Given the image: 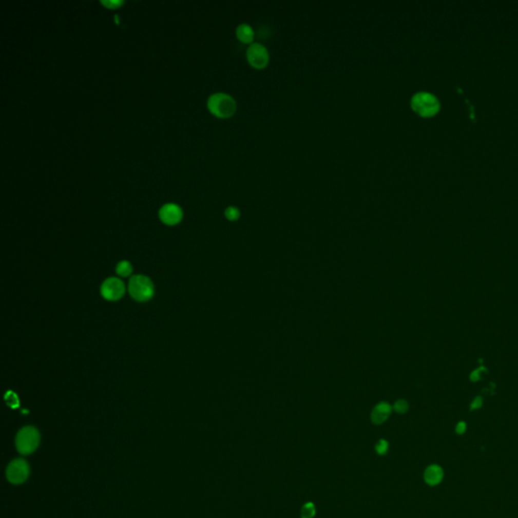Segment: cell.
Returning a JSON list of instances; mask_svg holds the SVG:
<instances>
[{
    "mask_svg": "<svg viewBox=\"0 0 518 518\" xmlns=\"http://www.w3.org/2000/svg\"><path fill=\"white\" fill-rule=\"evenodd\" d=\"M207 108L216 117L227 119L232 117L237 109V104L233 97L225 92H216L207 100Z\"/></svg>",
    "mask_w": 518,
    "mask_h": 518,
    "instance_id": "obj_1",
    "label": "cell"
},
{
    "mask_svg": "<svg viewBox=\"0 0 518 518\" xmlns=\"http://www.w3.org/2000/svg\"><path fill=\"white\" fill-rule=\"evenodd\" d=\"M410 105L417 114L424 118L433 117L440 109V103L437 97L428 91L414 93L411 98Z\"/></svg>",
    "mask_w": 518,
    "mask_h": 518,
    "instance_id": "obj_2",
    "label": "cell"
},
{
    "mask_svg": "<svg viewBox=\"0 0 518 518\" xmlns=\"http://www.w3.org/2000/svg\"><path fill=\"white\" fill-rule=\"evenodd\" d=\"M41 434L35 426H25L16 434L15 446L23 455H29L39 448Z\"/></svg>",
    "mask_w": 518,
    "mask_h": 518,
    "instance_id": "obj_3",
    "label": "cell"
},
{
    "mask_svg": "<svg viewBox=\"0 0 518 518\" xmlns=\"http://www.w3.org/2000/svg\"><path fill=\"white\" fill-rule=\"evenodd\" d=\"M128 289L130 296L140 303L147 302L154 296V284L152 280L143 275L131 277Z\"/></svg>",
    "mask_w": 518,
    "mask_h": 518,
    "instance_id": "obj_4",
    "label": "cell"
},
{
    "mask_svg": "<svg viewBox=\"0 0 518 518\" xmlns=\"http://www.w3.org/2000/svg\"><path fill=\"white\" fill-rule=\"evenodd\" d=\"M246 59L253 68L263 69L268 65L270 52L263 44L254 42L249 45L246 51Z\"/></svg>",
    "mask_w": 518,
    "mask_h": 518,
    "instance_id": "obj_5",
    "label": "cell"
},
{
    "mask_svg": "<svg viewBox=\"0 0 518 518\" xmlns=\"http://www.w3.org/2000/svg\"><path fill=\"white\" fill-rule=\"evenodd\" d=\"M31 473L29 463L24 458H15L6 468V478L11 484L25 483Z\"/></svg>",
    "mask_w": 518,
    "mask_h": 518,
    "instance_id": "obj_6",
    "label": "cell"
},
{
    "mask_svg": "<svg viewBox=\"0 0 518 518\" xmlns=\"http://www.w3.org/2000/svg\"><path fill=\"white\" fill-rule=\"evenodd\" d=\"M125 293V284L118 277H109L105 279L101 286V294L107 301H118L124 297Z\"/></svg>",
    "mask_w": 518,
    "mask_h": 518,
    "instance_id": "obj_7",
    "label": "cell"
},
{
    "mask_svg": "<svg viewBox=\"0 0 518 518\" xmlns=\"http://www.w3.org/2000/svg\"><path fill=\"white\" fill-rule=\"evenodd\" d=\"M159 218L164 224L173 226L181 221L182 210L179 206L175 204H166L160 208Z\"/></svg>",
    "mask_w": 518,
    "mask_h": 518,
    "instance_id": "obj_8",
    "label": "cell"
},
{
    "mask_svg": "<svg viewBox=\"0 0 518 518\" xmlns=\"http://www.w3.org/2000/svg\"><path fill=\"white\" fill-rule=\"evenodd\" d=\"M392 406L387 403V402H380L379 403L372 411V414H371V420L374 424L376 425H380L382 423H385L389 416L392 413Z\"/></svg>",
    "mask_w": 518,
    "mask_h": 518,
    "instance_id": "obj_9",
    "label": "cell"
},
{
    "mask_svg": "<svg viewBox=\"0 0 518 518\" xmlns=\"http://www.w3.org/2000/svg\"><path fill=\"white\" fill-rule=\"evenodd\" d=\"M444 470L437 465H431L424 472V481L429 486H436L444 480Z\"/></svg>",
    "mask_w": 518,
    "mask_h": 518,
    "instance_id": "obj_10",
    "label": "cell"
},
{
    "mask_svg": "<svg viewBox=\"0 0 518 518\" xmlns=\"http://www.w3.org/2000/svg\"><path fill=\"white\" fill-rule=\"evenodd\" d=\"M236 35L237 39L244 43V44H252L254 43V37H255V32L253 28L249 24H240L236 28Z\"/></svg>",
    "mask_w": 518,
    "mask_h": 518,
    "instance_id": "obj_11",
    "label": "cell"
},
{
    "mask_svg": "<svg viewBox=\"0 0 518 518\" xmlns=\"http://www.w3.org/2000/svg\"><path fill=\"white\" fill-rule=\"evenodd\" d=\"M116 273L122 277H129L133 273V267L131 263L127 260H123L118 263L116 267Z\"/></svg>",
    "mask_w": 518,
    "mask_h": 518,
    "instance_id": "obj_12",
    "label": "cell"
},
{
    "mask_svg": "<svg viewBox=\"0 0 518 518\" xmlns=\"http://www.w3.org/2000/svg\"><path fill=\"white\" fill-rule=\"evenodd\" d=\"M316 506L313 502H307L301 509V518H314L316 516Z\"/></svg>",
    "mask_w": 518,
    "mask_h": 518,
    "instance_id": "obj_13",
    "label": "cell"
},
{
    "mask_svg": "<svg viewBox=\"0 0 518 518\" xmlns=\"http://www.w3.org/2000/svg\"><path fill=\"white\" fill-rule=\"evenodd\" d=\"M225 217L229 221H232V222L237 221L240 218V210L238 207L230 206L225 209Z\"/></svg>",
    "mask_w": 518,
    "mask_h": 518,
    "instance_id": "obj_14",
    "label": "cell"
},
{
    "mask_svg": "<svg viewBox=\"0 0 518 518\" xmlns=\"http://www.w3.org/2000/svg\"><path fill=\"white\" fill-rule=\"evenodd\" d=\"M393 409L399 413V414H404L408 411L409 409V404L407 401L405 400H398L395 402L394 406H393Z\"/></svg>",
    "mask_w": 518,
    "mask_h": 518,
    "instance_id": "obj_15",
    "label": "cell"
},
{
    "mask_svg": "<svg viewBox=\"0 0 518 518\" xmlns=\"http://www.w3.org/2000/svg\"><path fill=\"white\" fill-rule=\"evenodd\" d=\"M375 450L379 455L387 454L389 451V443L386 439H380L375 447Z\"/></svg>",
    "mask_w": 518,
    "mask_h": 518,
    "instance_id": "obj_16",
    "label": "cell"
},
{
    "mask_svg": "<svg viewBox=\"0 0 518 518\" xmlns=\"http://www.w3.org/2000/svg\"><path fill=\"white\" fill-rule=\"evenodd\" d=\"M5 399H6V402L9 406H11L12 408L14 407H17L18 406V399H17V396L13 393V392H7L6 396H5Z\"/></svg>",
    "mask_w": 518,
    "mask_h": 518,
    "instance_id": "obj_17",
    "label": "cell"
},
{
    "mask_svg": "<svg viewBox=\"0 0 518 518\" xmlns=\"http://www.w3.org/2000/svg\"><path fill=\"white\" fill-rule=\"evenodd\" d=\"M102 4H104L105 7L109 9H116L124 4V1L122 0H102Z\"/></svg>",
    "mask_w": 518,
    "mask_h": 518,
    "instance_id": "obj_18",
    "label": "cell"
},
{
    "mask_svg": "<svg viewBox=\"0 0 518 518\" xmlns=\"http://www.w3.org/2000/svg\"><path fill=\"white\" fill-rule=\"evenodd\" d=\"M482 405H483V399L481 397H477L471 404V410L479 409L482 407Z\"/></svg>",
    "mask_w": 518,
    "mask_h": 518,
    "instance_id": "obj_19",
    "label": "cell"
},
{
    "mask_svg": "<svg viewBox=\"0 0 518 518\" xmlns=\"http://www.w3.org/2000/svg\"><path fill=\"white\" fill-rule=\"evenodd\" d=\"M467 429V424L464 422V421H461L457 423L456 427H455V431L457 434H464L465 431Z\"/></svg>",
    "mask_w": 518,
    "mask_h": 518,
    "instance_id": "obj_20",
    "label": "cell"
},
{
    "mask_svg": "<svg viewBox=\"0 0 518 518\" xmlns=\"http://www.w3.org/2000/svg\"><path fill=\"white\" fill-rule=\"evenodd\" d=\"M484 370H485V368L482 367V368H480L479 370L474 371V372L471 374V376H470V379H471V380H472V381H478V380H480V372H482Z\"/></svg>",
    "mask_w": 518,
    "mask_h": 518,
    "instance_id": "obj_21",
    "label": "cell"
}]
</instances>
